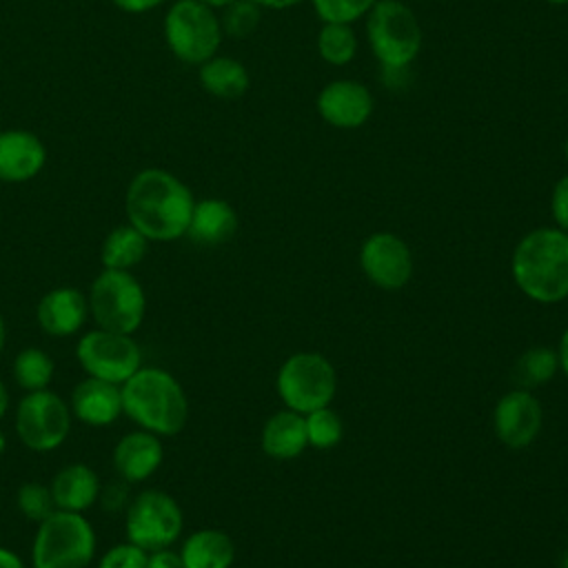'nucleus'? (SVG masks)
<instances>
[{
	"label": "nucleus",
	"instance_id": "obj_34",
	"mask_svg": "<svg viewBox=\"0 0 568 568\" xmlns=\"http://www.w3.org/2000/svg\"><path fill=\"white\" fill-rule=\"evenodd\" d=\"M146 568H186V564L180 557V552H175L171 548H162V550H153L149 555Z\"/></svg>",
	"mask_w": 568,
	"mask_h": 568
},
{
	"label": "nucleus",
	"instance_id": "obj_1",
	"mask_svg": "<svg viewBox=\"0 0 568 568\" xmlns=\"http://www.w3.org/2000/svg\"><path fill=\"white\" fill-rule=\"evenodd\" d=\"M195 197L171 171L149 166L138 171L124 195V211L149 242H173L186 235Z\"/></svg>",
	"mask_w": 568,
	"mask_h": 568
},
{
	"label": "nucleus",
	"instance_id": "obj_4",
	"mask_svg": "<svg viewBox=\"0 0 568 568\" xmlns=\"http://www.w3.org/2000/svg\"><path fill=\"white\" fill-rule=\"evenodd\" d=\"M422 24L402 0H377L366 13V40L382 69H408L422 51Z\"/></svg>",
	"mask_w": 568,
	"mask_h": 568
},
{
	"label": "nucleus",
	"instance_id": "obj_22",
	"mask_svg": "<svg viewBox=\"0 0 568 568\" xmlns=\"http://www.w3.org/2000/svg\"><path fill=\"white\" fill-rule=\"evenodd\" d=\"M197 80L209 95L220 100L242 98L251 84L246 67L240 60L220 53L197 67Z\"/></svg>",
	"mask_w": 568,
	"mask_h": 568
},
{
	"label": "nucleus",
	"instance_id": "obj_10",
	"mask_svg": "<svg viewBox=\"0 0 568 568\" xmlns=\"http://www.w3.org/2000/svg\"><path fill=\"white\" fill-rule=\"evenodd\" d=\"M71 430V408L51 390L27 393L16 410V433L20 442L36 450L49 453L64 444Z\"/></svg>",
	"mask_w": 568,
	"mask_h": 568
},
{
	"label": "nucleus",
	"instance_id": "obj_27",
	"mask_svg": "<svg viewBox=\"0 0 568 568\" xmlns=\"http://www.w3.org/2000/svg\"><path fill=\"white\" fill-rule=\"evenodd\" d=\"M13 379L27 393L44 390L53 377V359L40 348H22L13 359Z\"/></svg>",
	"mask_w": 568,
	"mask_h": 568
},
{
	"label": "nucleus",
	"instance_id": "obj_29",
	"mask_svg": "<svg viewBox=\"0 0 568 568\" xmlns=\"http://www.w3.org/2000/svg\"><path fill=\"white\" fill-rule=\"evenodd\" d=\"M260 18H262V9L253 0H235L222 9L220 24L224 36L244 40L255 33V29L260 27Z\"/></svg>",
	"mask_w": 568,
	"mask_h": 568
},
{
	"label": "nucleus",
	"instance_id": "obj_36",
	"mask_svg": "<svg viewBox=\"0 0 568 568\" xmlns=\"http://www.w3.org/2000/svg\"><path fill=\"white\" fill-rule=\"evenodd\" d=\"M109 2L126 13H146V11H153L160 4H164L166 0H109Z\"/></svg>",
	"mask_w": 568,
	"mask_h": 568
},
{
	"label": "nucleus",
	"instance_id": "obj_43",
	"mask_svg": "<svg viewBox=\"0 0 568 568\" xmlns=\"http://www.w3.org/2000/svg\"><path fill=\"white\" fill-rule=\"evenodd\" d=\"M4 448H7V437H4V433L0 430V455L4 453Z\"/></svg>",
	"mask_w": 568,
	"mask_h": 568
},
{
	"label": "nucleus",
	"instance_id": "obj_2",
	"mask_svg": "<svg viewBox=\"0 0 568 568\" xmlns=\"http://www.w3.org/2000/svg\"><path fill=\"white\" fill-rule=\"evenodd\" d=\"M510 273L517 288L539 304L568 297V233L557 226L528 231L515 246Z\"/></svg>",
	"mask_w": 568,
	"mask_h": 568
},
{
	"label": "nucleus",
	"instance_id": "obj_3",
	"mask_svg": "<svg viewBox=\"0 0 568 568\" xmlns=\"http://www.w3.org/2000/svg\"><path fill=\"white\" fill-rule=\"evenodd\" d=\"M122 413L153 435H178L189 419L182 384L164 368L140 366L122 386Z\"/></svg>",
	"mask_w": 568,
	"mask_h": 568
},
{
	"label": "nucleus",
	"instance_id": "obj_31",
	"mask_svg": "<svg viewBox=\"0 0 568 568\" xmlns=\"http://www.w3.org/2000/svg\"><path fill=\"white\" fill-rule=\"evenodd\" d=\"M377 0H311L322 22H346L353 24L375 7Z\"/></svg>",
	"mask_w": 568,
	"mask_h": 568
},
{
	"label": "nucleus",
	"instance_id": "obj_21",
	"mask_svg": "<svg viewBox=\"0 0 568 568\" xmlns=\"http://www.w3.org/2000/svg\"><path fill=\"white\" fill-rule=\"evenodd\" d=\"M308 446L304 415L280 410L271 415L262 428V450L273 459H295Z\"/></svg>",
	"mask_w": 568,
	"mask_h": 568
},
{
	"label": "nucleus",
	"instance_id": "obj_33",
	"mask_svg": "<svg viewBox=\"0 0 568 568\" xmlns=\"http://www.w3.org/2000/svg\"><path fill=\"white\" fill-rule=\"evenodd\" d=\"M550 215L555 226L568 233V173L561 175L550 193Z\"/></svg>",
	"mask_w": 568,
	"mask_h": 568
},
{
	"label": "nucleus",
	"instance_id": "obj_30",
	"mask_svg": "<svg viewBox=\"0 0 568 568\" xmlns=\"http://www.w3.org/2000/svg\"><path fill=\"white\" fill-rule=\"evenodd\" d=\"M16 504H18V510L29 519V521H36L40 524L42 519H47L53 510H55V504H53V495H51V488L40 484V481H27L20 486L18 495H16Z\"/></svg>",
	"mask_w": 568,
	"mask_h": 568
},
{
	"label": "nucleus",
	"instance_id": "obj_17",
	"mask_svg": "<svg viewBox=\"0 0 568 568\" xmlns=\"http://www.w3.org/2000/svg\"><path fill=\"white\" fill-rule=\"evenodd\" d=\"M71 413L87 426H109L122 415L120 384L87 377L71 393Z\"/></svg>",
	"mask_w": 568,
	"mask_h": 568
},
{
	"label": "nucleus",
	"instance_id": "obj_38",
	"mask_svg": "<svg viewBox=\"0 0 568 568\" xmlns=\"http://www.w3.org/2000/svg\"><path fill=\"white\" fill-rule=\"evenodd\" d=\"M0 568H24V564L13 550L0 546Z\"/></svg>",
	"mask_w": 568,
	"mask_h": 568
},
{
	"label": "nucleus",
	"instance_id": "obj_26",
	"mask_svg": "<svg viewBox=\"0 0 568 568\" xmlns=\"http://www.w3.org/2000/svg\"><path fill=\"white\" fill-rule=\"evenodd\" d=\"M317 53L331 67H346L357 53V36L353 24L346 22H322L317 31Z\"/></svg>",
	"mask_w": 568,
	"mask_h": 568
},
{
	"label": "nucleus",
	"instance_id": "obj_44",
	"mask_svg": "<svg viewBox=\"0 0 568 568\" xmlns=\"http://www.w3.org/2000/svg\"><path fill=\"white\" fill-rule=\"evenodd\" d=\"M548 4H555V7H564V4H568V0H546Z\"/></svg>",
	"mask_w": 568,
	"mask_h": 568
},
{
	"label": "nucleus",
	"instance_id": "obj_39",
	"mask_svg": "<svg viewBox=\"0 0 568 568\" xmlns=\"http://www.w3.org/2000/svg\"><path fill=\"white\" fill-rule=\"evenodd\" d=\"M557 357H559V368H561L564 375L568 377V328L564 331V335H561V339H559Z\"/></svg>",
	"mask_w": 568,
	"mask_h": 568
},
{
	"label": "nucleus",
	"instance_id": "obj_45",
	"mask_svg": "<svg viewBox=\"0 0 568 568\" xmlns=\"http://www.w3.org/2000/svg\"><path fill=\"white\" fill-rule=\"evenodd\" d=\"M561 568H568V550H566V555L561 557Z\"/></svg>",
	"mask_w": 568,
	"mask_h": 568
},
{
	"label": "nucleus",
	"instance_id": "obj_42",
	"mask_svg": "<svg viewBox=\"0 0 568 568\" xmlns=\"http://www.w3.org/2000/svg\"><path fill=\"white\" fill-rule=\"evenodd\" d=\"M4 339H7V328H4V320H2V315H0V353H2V348H4Z\"/></svg>",
	"mask_w": 568,
	"mask_h": 568
},
{
	"label": "nucleus",
	"instance_id": "obj_35",
	"mask_svg": "<svg viewBox=\"0 0 568 568\" xmlns=\"http://www.w3.org/2000/svg\"><path fill=\"white\" fill-rule=\"evenodd\" d=\"M98 499L102 501V508H104V510L115 513V510H122V506L126 504V490H124L122 484H111V486L104 488V490L100 488Z\"/></svg>",
	"mask_w": 568,
	"mask_h": 568
},
{
	"label": "nucleus",
	"instance_id": "obj_20",
	"mask_svg": "<svg viewBox=\"0 0 568 568\" xmlns=\"http://www.w3.org/2000/svg\"><path fill=\"white\" fill-rule=\"evenodd\" d=\"M49 488H51L53 504L58 510L84 513L87 508H91L98 501L102 486L91 466L67 464L53 475Z\"/></svg>",
	"mask_w": 568,
	"mask_h": 568
},
{
	"label": "nucleus",
	"instance_id": "obj_12",
	"mask_svg": "<svg viewBox=\"0 0 568 568\" xmlns=\"http://www.w3.org/2000/svg\"><path fill=\"white\" fill-rule=\"evenodd\" d=\"M359 266L375 286L397 291L406 286L413 275V253L399 235L377 231L364 240L359 248Z\"/></svg>",
	"mask_w": 568,
	"mask_h": 568
},
{
	"label": "nucleus",
	"instance_id": "obj_14",
	"mask_svg": "<svg viewBox=\"0 0 568 568\" xmlns=\"http://www.w3.org/2000/svg\"><path fill=\"white\" fill-rule=\"evenodd\" d=\"M544 424V410L539 399L524 388H513L499 397L493 413V428L497 439L517 450L530 446Z\"/></svg>",
	"mask_w": 568,
	"mask_h": 568
},
{
	"label": "nucleus",
	"instance_id": "obj_11",
	"mask_svg": "<svg viewBox=\"0 0 568 568\" xmlns=\"http://www.w3.org/2000/svg\"><path fill=\"white\" fill-rule=\"evenodd\" d=\"M75 357L89 377L120 386L142 366V351L138 342L126 333L106 328L87 331L75 346Z\"/></svg>",
	"mask_w": 568,
	"mask_h": 568
},
{
	"label": "nucleus",
	"instance_id": "obj_15",
	"mask_svg": "<svg viewBox=\"0 0 568 568\" xmlns=\"http://www.w3.org/2000/svg\"><path fill=\"white\" fill-rule=\"evenodd\" d=\"M47 162L42 140L27 129L0 131V182L20 184L33 180Z\"/></svg>",
	"mask_w": 568,
	"mask_h": 568
},
{
	"label": "nucleus",
	"instance_id": "obj_25",
	"mask_svg": "<svg viewBox=\"0 0 568 568\" xmlns=\"http://www.w3.org/2000/svg\"><path fill=\"white\" fill-rule=\"evenodd\" d=\"M557 371H559L557 351H552L548 346H532L517 357L510 375H513V382L517 384V388L530 390V388L548 384L557 375Z\"/></svg>",
	"mask_w": 568,
	"mask_h": 568
},
{
	"label": "nucleus",
	"instance_id": "obj_6",
	"mask_svg": "<svg viewBox=\"0 0 568 568\" xmlns=\"http://www.w3.org/2000/svg\"><path fill=\"white\" fill-rule=\"evenodd\" d=\"M162 29L169 51L193 67L213 58L224 38L215 9L197 0H173L164 13Z\"/></svg>",
	"mask_w": 568,
	"mask_h": 568
},
{
	"label": "nucleus",
	"instance_id": "obj_8",
	"mask_svg": "<svg viewBox=\"0 0 568 568\" xmlns=\"http://www.w3.org/2000/svg\"><path fill=\"white\" fill-rule=\"evenodd\" d=\"M87 300L98 328L133 335L144 320L146 295L131 271L102 268Z\"/></svg>",
	"mask_w": 568,
	"mask_h": 568
},
{
	"label": "nucleus",
	"instance_id": "obj_41",
	"mask_svg": "<svg viewBox=\"0 0 568 568\" xmlns=\"http://www.w3.org/2000/svg\"><path fill=\"white\" fill-rule=\"evenodd\" d=\"M197 2H202V4H206V7H211V9H224V7H229L231 2H235V0H197Z\"/></svg>",
	"mask_w": 568,
	"mask_h": 568
},
{
	"label": "nucleus",
	"instance_id": "obj_28",
	"mask_svg": "<svg viewBox=\"0 0 568 568\" xmlns=\"http://www.w3.org/2000/svg\"><path fill=\"white\" fill-rule=\"evenodd\" d=\"M304 424H306V439L313 448H322V450L333 448L339 444L344 435V422L331 406L306 413Z\"/></svg>",
	"mask_w": 568,
	"mask_h": 568
},
{
	"label": "nucleus",
	"instance_id": "obj_5",
	"mask_svg": "<svg viewBox=\"0 0 568 568\" xmlns=\"http://www.w3.org/2000/svg\"><path fill=\"white\" fill-rule=\"evenodd\" d=\"M95 555V532L82 513L53 510L38 524L31 564L33 568H89Z\"/></svg>",
	"mask_w": 568,
	"mask_h": 568
},
{
	"label": "nucleus",
	"instance_id": "obj_7",
	"mask_svg": "<svg viewBox=\"0 0 568 568\" xmlns=\"http://www.w3.org/2000/svg\"><path fill=\"white\" fill-rule=\"evenodd\" d=\"M275 386L288 410L306 415L331 404L337 390V373L324 355L302 351L282 362Z\"/></svg>",
	"mask_w": 568,
	"mask_h": 568
},
{
	"label": "nucleus",
	"instance_id": "obj_40",
	"mask_svg": "<svg viewBox=\"0 0 568 568\" xmlns=\"http://www.w3.org/2000/svg\"><path fill=\"white\" fill-rule=\"evenodd\" d=\"M7 408H9V393H7V386L0 382V419L4 417Z\"/></svg>",
	"mask_w": 568,
	"mask_h": 568
},
{
	"label": "nucleus",
	"instance_id": "obj_9",
	"mask_svg": "<svg viewBox=\"0 0 568 568\" xmlns=\"http://www.w3.org/2000/svg\"><path fill=\"white\" fill-rule=\"evenodd\" d=\"M182 524L184 517L180 504L164 490H142L126 506V541L146 552L171 548L182 532Z\"/></svg>",
	"mask_w": 568,
	"mask_h": 568
},
{
	"label": "nucleus",
	"instance_id": "obj_18",
	"mask_svg": "<svg viewBox=\"0 0 568 568\" xmlns=\"http://www.w3.org/2000/svg\"><path fill=\"white\" fill-rule=\"evenodd\" d=\"M162 457L164 448L158 435L149 430H133L118 439L113 448V468L124 481L138 484L160 468Z\"/></svg>",
	"mask_w": 568,
	"mask_h": 568
},
{
	"label": "nucleus",
	"instance_id": "obj_37",
	"mask_svg": "<svg viewBox=\"0 0 568 568\" xmlns=\"http://www.w3.org/2000/svg\"><path fill=\"white\" fill-rule=\"evenodd\" d=\"M260 9H271V11H284V9H291V7H297L306 0H253Z\"/></svg>",
	"mask_w": 568,
	"mask_h": 568
},
{
	"label": "nucleus",
	"instance_id": "obj_13",
	"mask_svg": "<svg viewBox=\"0 0 568 568\" xmlns=\"http://www.w3.org/2000/svg\"><path fill=\"white\" fill-rule=\"evenodd\" d=\"M317 115L333 129L353 131L364 126L373 111H375V98L371 89L351 78H339L326 82L317 98H315Z\"/></svg>",
	"mask_w": 568,
	"mask_h": 568
},
{
	"label": "nucleus",
	"instance_id": "obj_46",
	"mask_svg": "<svg viewBox=\"0 0 568 568\" xmlns=\"http://www.w3.org/2000/svg\"><path fill=\"white\" fill-rule=\"evenodd\" d=\"M564 155H566V160H568V133H566V142H564Z\"/></svg>",
	"mask_w": 568,
	"mask_h": 568
},
{
	"label": "nucleus",
	"instance_id": "obj_32",
	"mask_svg": "<svg viewBox=\"0 0 568 568\" xmlns=\"http://www.w3.org/2000/svg\"><path fill=\"white\" fill-rule=\"evenodd\" d=\"M146 561H149V552L144 548L131 541H124L109 548L100 557L98 568H146Z\"/></svg>",
	"mask_w": 568,
	"mask_h": 568
},
{
	"label": "nucleus",
	"instance_id": "obj_24",
	"mask_svg": "<svg viewBox=\"0 0 568 568\" xmlns=\"http://www.w3.org/2000/svg\"><path fill=\"white\" fill-rule=\"evenodd\" d=\"M149 251V240L133 226L120 224L106 233L100 246V262L104 268L131 271L138 266Z\"/></svg>",
	"mask_w": 568,
	"mask_h": 568
},
{
	"label": "nucleus",
	"instance_id": "obj_19",
	"mask_svg": "<svg viewBox=\"0 0 568 568\" xmlns=\"http://www.w3.org/2000/svg\"><path fill=\"white\" fill-rule=\"evenodd\" d=\"M237 231V213L222 197L195 200L186 237L202 246H217L229 242Z\"/></svg>",
	"mask_w": 568,
	"mask_h": 568
},
{
	"label": "nucleus",
	"instance_id": "obj_16",
	"mask_svg": "<svg viewBox=\"0 0 568 568\" xmlns=\"http://www.w3.org/2000/svg\"><path fill=\"white\" fill-rule=\"evenodd\" d=\"M40 328L51 337L78 333L89 317V300L75 286H58L42 295L36 311Z\"/></svg>",
	"mask_w": 568,
	"mask_h": 568
},
{
	"label": "nucleus",
	"instance_id": "obj_23",
	"mask_svg": "<svg viewBox=\"0 0 568 568\" xmlns=\"http://www.w3.org/2000/svg\"><path fill=\"white\" fill-rule=\"evenodd\" d=\"M180 557L186 568H231L235 559L233 539L217 528H202L186 537Z\"/></svg>",
	"mask_w": 568,
	"mask_h": 568
}]
</instances>
